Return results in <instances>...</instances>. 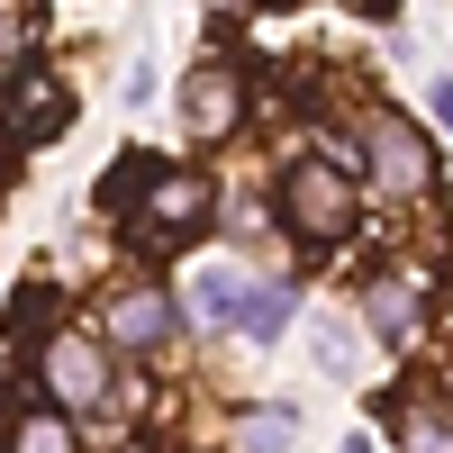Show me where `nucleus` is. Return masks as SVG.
I'll use <instances>...</instances> for the list:
<instances>
[{"mask_svg": "<svg viewBox=\"0 0 453 453\" xmlns=\"http://www.w3.org/2000/svg\"><path fill=\"white\" fill-rule=\"evenodd\" d=\"M281 218L309 245H335L354 226V164H290L281 173Z\"/></svg>", "mask_w": 453, "mask_h": 453, "instance_id": "f257e3e1", "label": "nucleus"}, {"mask_svg": "<svg viewBox=\"0 0 453 453\" xmlns=\"http://www.w3.org/2000/svg\"><path fill=\"white\" fill-rule=\"evenodd\" d=\"M363 164L381 173L390 191H426V173H435L426 145H418V127H408L399 109H372V119H363Z\"/></svg>", "mask_w": 453, "mask_h": 453, "instance_id": "f03ea898", "label": "nucleus"}, {"mask_svg": "<svg viewBox=\"0 0 453 453\" xmlns=\"http://www.w3.org/2000/svg\"><path fill=\"white\" fill-rule=\"evenodd\" d=\"M236 119H245V82H236L226 64H200L191 82H181V127H191L200 145H218Z\"/></svg>", "mask_w": 453, "mask_h": 453, "instance_id": "7ed1b4c3", "label": "nucleus"}, {"mask_svg": "<svg viewBox=\"0 0 453 453\" xmlns=\"http://www.w3.org/2000/svg\"><path fill=\"white\" fill-rule=\"evenodd\" d=\"M46 390L64 408H109V363H100L91 335H55L46 345Z\"/></svg>", "mask_w": 453, "mask_h": 453, "instance_id": "20e7f679", "label": "nucleus"}, {"mask_svg": "<svg viewBox=\"0 0 453 453\" xmlns=\"http://www.w3.org/2000/svg\"><path fill=\"white\" fill-rule=\"evenodd\" d=\"M46 127H55V136L73 127V100H64V82H19V91H10V136H19V145H36Z\"/></svg>", "mask_w": 453, "mask_h": 453, "instance_id": "39448f33", "label": "nucleus"}, {"mask_svg": "<svg viewBox=\"0 0 453 453\" xmlns=\"http://www.w3.org/2000/svg\"><path fill=\"white\" fill-rule=\"evenodd\" d=\"M109 335H119V345H164L173 335V299L164 290H119L109 299Z\"/></svg>", "mask_w": 453, "mask_h": 453, "instance_id": "423d86ee", "label": "nucleus"}, {"mask_svg": "<svg viewBox=\"0 0 453 453\" xmlns=\"http://www.w3.org/2000/svg\"><path fill=\"white\" fill-rule=\"evenodd\" d=\"M191 218H209V191H200L191 173H155V191H145V226L173 236V226H191Z\"/></svg>", "mask_w": 453, "mask_h": 453, "instance_id": "0eeeda50", "label": "nucleus"}, {"mask_svg": "<svg viewBox=\"0 0 453 453\" xmlns=\"http://www.w3.org/2000/svg\"><path fill=\"white\" fill-rule=\"evenodd\" d=\"M181 309H191V326H236V309H245V281L236 273H191V290H181Z\"/></svg>", "mask_w": 453, "mask_h": 453, "instance_id": "6e6552de", "label": "nucleus"}, {"mask_svg": "<svg viewBox=\"0 0 453 453\" xmlns=\"http://www.w3.org/2000/svg\"><path fill=\"white\" fill-rule=\"evenodd\" d=\"M290 309H299V290H290V281H263V290H245V309H236V326L254 335V345H273V335L290 326Z\"/></svg>", "mask_w": 453, "mask_h": 453, "instance_id": "1a4fd4ad", "label": "nucleus"}, {"mask_svg": "<svg viewBox=\"0 0 453 453\" xmlns=\"http://www.w3.org/2000/svg\"><path fill=\"white\" fill-rule=\"evenodd\" d=\"M290 444H299V418H290V408H245L236 453H290Z\"/></svg>", "mask_w": 453, "mask_h": 453, "instance_id": "9d476101", "label": "nucleus"}, {"mask_svg": "<svg viewBox=\"0 0 453 453\" xmlns=\"http://www.w3.org/2000/svg\"><path fill=\"white\" fill-rule=\"evenodd\" d=\"M155 155H119V164H109V181H100V209H136L145 191H155Z\"/></svg>", "mask_w": 453, "mask_h": 453, "instance_id": "9b49d317", "label": "nucleus"}, {"mask_svg": "<svg viewBox=\"0 0 453 453\" xmlns=\"http://www.w3.org/2000/svg\"><path fill=\"white\" fill-rule=\"evenodd\" d=\"M10 453H73V426L46 418V408H27V418L10 426Z\"/></svg>", "mask_w": 453, "mask_h": 453, "instance_id": "f8f14e48", "label": "nucleus"}, {"mask_svg": "<svg viewBox=\"0 0 453 453\" xmlns=\"http://www.w3.org/2000/svg\"><path fill=\"white\" fill-rule=\"evenodd\" d=\"M408 453H453V408H408Z\"/></svg>", "mask_w": 453, "mask_h": 453, "instance_id": "ddd939ff", "label": "nucleus"}, {"mask_svg": "<svg viewBox=\"0 0 453 453\" xmlns=\"http://www.w3.org/2000/svg\"><path fill=\"white\" fill-rule=\"evenodd\" d=\"M372 335H381V345H408V290L399 281L372 290Z\"/></svg>", "mask_w": 453, "mask_h": 453, "instance_id": "4468645a", "label": "nucleus"}, {"mask_svg": "<svg viewBox=\"0 0 453 453\" xmlns=\"http://www.w3.org/2000/svg\"><path fill=\"white\" fill-rule=\"evenodd\" d=\"M19 46H27V10H19V0H0V73L19 64Z\"/></svg>", "mask_w": 453, "mask_h": 453, "instance_id": "2eb2a0df", "label": "nucleus"}, {"mask_svg": "<svg viewBox=\"0 0 453 453\" xmlns=\"http://www.w3.org/2000/svg\"><path fill=\"white\" fill-rule=\"evenodd\" d=\"M318 354H326V372H354V335H345V326H326V335H318Z\"/></svg>", "mask_w": 453, "mask_h": 453, "instance_id": "dca6fc26", "label": "nucleus"}, {"mask_svg": "<svg viewBox=\"0 0 453 453\" xmlns=\"http://www.w3.org/2000/svg\"><path fill=\"white\" fill-rule=\"evenodd\" d=\"M426 109H435V127L453 136V82H435V91H426Z\"/></svg>", "mask_w": 453, "mask_h": 453, "instance_id": "f3484780", "label": "nucleus"}, {"mask_svg": "<svg viewBox=\"0 0 453 453\" xmlns=\"http://www.w3.org/2000/svg\"><path fill=\"white\" fill-rule=\"evenodd\" d=\"M335 453H372V444H363V435H345V444H335Z\"/></svg>", "mask_w": 453, "mask_h": 453, "instance_id": "a211bd4d", "label": "nucleus"}]
</instances>
